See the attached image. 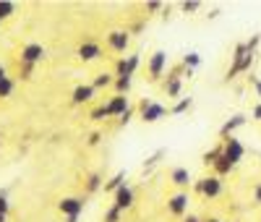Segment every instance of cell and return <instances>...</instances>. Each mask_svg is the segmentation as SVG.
Here are the masks:
<instances>
[{"mask_svg":"<svg viewBox=\"0 0 261 222\" xmlns=\"http://www.w3.org/2000/svg\"><path fill=\"white\" fill-rule=\"evenodd\" d=\"M253 60H256V53H248L246 42H238V44H235V53H232V65H230V71L225 73V81L230 84L238 73H248L251 65H253Z\"/></svg>","mask_w":261,"mask_h":222,"instance_id":"1","label":"cell"},{"mask_svg":"<svg viewBox=\"0 0 261 222\" xmlns=\"http://www.w3.org/2000/svg\"><path fill=\"white\" fill-rule=\"evenodd\" d=\"M193 191L201 193V196H206V199H217V196L222 193V178H217V175L199 178V181L193 183Z\"/></svg>","mask_w":261,"mask_h":222,"instance_id":"2","label":"cell"},{"mask_svg":"<svg viewBox=\"0 0 261 222\" xmlns=\"http://www.w3.org/2000/svg\"><path fill=\"white\" fill-rule=\"evenodd\" d=\"M139 110H141V120H144V123H157L160 118H165V115H167L165 105L151 102V100H141Z\"/></svg>","mask_w":261,"mask_h":222,"instance_id":"3","label":"cell"},{"mask_svg":"<svg viewBox=\"0 0 261 222\" xmlns=\"http://www.w3.org/2000/svg\"><path fill=\"white\" fill-rule=\"evenodd\" d=\"M21 65H34L45 58V47H42V44H37V42H29V44H24V47H21Z\"/></svg>","mask_w":261,"mask_h":222,"instance_id":"4","label":"cell"},{"mask_svg":"<svg viewBox=\"0 0 261 222\" xmlns=\"http://www.w3.org/2000/svg\"><path fill=\"white\" fill-rule=\"evenodd\" d=\"M107 44L115 50V53H125L128 44H130V32L128 29H115L107 34Z\"/></svg>","mask_w":261,"mask_h":222,"instance_id":"5","label":"cell"},{"mask_svg":"<svg viewBox=\"0 0 261 222\" xmlns=\"http://www.w3.org/2000/svg\"><path fill=\"white\" fill-rule=\"evenodd\" d=\"M222 149H225V157H227L232 165H238V162L243 160V154H246V146L238 141V139H232V136L222 141Z\"/></svg>","mask_w":261,"mask_h":222,"instance_id":"6","label":"cell"},{"mask_svg":"<svg viewBox=\"0 0 261 222\" xmlns=\"http://www.w3.org/2000/svg\"><path fill=\"white\" fill-rule=\"evenodd\" d=\"M139 63H141L139 55H123V58L118 60V65H115V76H130V79H134Z\"/></svg>","mask_w":261,"mask_h":222,"instance_id":"7","label":"cell"},{"mask_svg":"<svg viewBox=\"0 0 261 222\" xmlns=\"http://www.w3.org/2000/svg\"><path fill=\"white\" fill-rule=\"evenodd\" d=\"M165 65H167V53H165V50H157L154 55L149 58V79L157 81V79L165 73Z\"/></svg>","mask_w":261,"mask_h":222,"instance_id":"8","label":"cell"},{"mask_svg":"<svg viewBox=\"0 0 261 222\" xmlns=\"http://www.w3.org/2000/svg\"><path fill=\"white\" fill-rule=\"evenodd\" d=\"M128 97H123V94H115L110 102H105V110H107V118H120V115H125L128 113Z\"/></svg>","mask_w":261,"mask_h":222,"instance_id":"9","label":"cell"},{"mask_svg":"<svg viewBox=\"0 0 261 222\" xmlns=\"http://www.w3.org/2000/svg\"><path fill=\"white\" fill-rule=\"evenodd\" d=\"M84 199H79V196H68V199H63V202L58 204V209L65 214V217H79L81 212H84Z\"/></svg>","mask_w":261,"mask_h":222,"instance_id":"10","label":"cell"},{"mask_svg":"<svg viewBox=\"0 0 261 222\" xmlns=\"http://www.w3.org/2000/svg\"><path fill=\"white\" fill-rule=\"evenodd\" d=\"M113 196H115L113 207H118L120 212H125V209H130V207H134V188H130V186H123V188H118Z\"/></svg>","mask_w":261,"mask_h":222,"instance_id":"11","label":"cell"},{"mask_svg":"<svg viewBox=\"0 0 261 222\" xmlns=\"http://www.w3.org/2000/svg\"><path fill=\"white\" fill-rule=\"evenodd\" d=\"M94 94H97V89H94L92 84H81V86L73 89L71 102H73V105H86V102H92V100H94Z\"/></svg>","mask_w":261,"mask_h":222,"instance_id":"12","label":"cell"},{"mask_svg":"<svg viewBox=\"0 0 261 222\" xmlns=\"http://www.w3.org/2000/svg\"><path fill=\"white\" fill-rule=\"evenodd\" d=\"M167 209H170V214L183 217V214L188 212V193H175V196H170Z\"/></svg>","mask_w":261,"mask_h":222,"instance_id":"13","label":"cell"},{"mask_svg":"<svg viewBox=\"0 0 261 222\" xmlns=\"http://www.w3.org/2000/svg\"><path fill=\"white\" fill-rule=\"evenodd\" d=\"M243 126H246V115H243V113H238V115H232L230 120H225V123H222L220 136H222V139H230L232 133H235L238 128H243Z\"/></svg>","mask_w":261,"mask_h":222,"instance_id":"14","label":"cell"},{"mask_svg":"<svg viewBox=\"0 0 261 222\" xmlns=\"http://www.w3.org/2000/svg\"><path fill=\"white\" fill-rule=\"evenodd\" d=\"M79 58H81L84 63H92V60L102 58V47H99L97 42H84L81 47H79Z\"/></svg>","mask_w":261,"mask_h":222,"instance_id":"15","label":"cell"},{"mask_svg":"<svg viewBox=\"0 0 261 222\" xmlns=\"http://www.w3.org/2000/svg\"><path fill=\"white\" fill-rule=\"evenodd\" d=\"M170 181L175 183V186H191V172H188V167H175L170 172Z\"/></svg>","mask_w":261,"mask_h":222,"instance_id":"16","label":"cell"},{"mask_svg":"<svg viewBox=\"0 0 261 222\" xmlns=\"http://www.w3.org/2000/svg\"><path fill=\"white\" fill-rule=\"evenodd\" d=\"M125 186V172L120 170V172H115L110 181H105V193H115L118 188H123Z\"/></svg>","mask_w":261,"mask_h":222,"instance_id":"17","label":"cell"},{"mask_svg":"<svg viewBox=\"0 0 261 222\" xmlns=\"http://www.w3.org/2000/svg\"><path fill=\"white\" fill-rule=\"evenodd\" d=\"M232 167H235V165H232V162H230V160L225 157V154H222V157L214 162V175H217V178H222V175H230V172H232Z\"/></svg>","mask_w":261,"mask_h":222,"instance_id":"18","label":"cell"},{"mask_svg":"<svg viewBox=\"0 0 261 222\" xmlns=\"http://www.w3.org/2000/svg\"><path fill=\"white\" fill-rule=\"evenodd\" d=\"M222 154H225V149H222V146H214V149H209V152H204V154H201V162H204V165H212V167H214V162L220 160Z\"/></svg>","mask_w":261,"mask_h":222,"instance_id":"19","label":"cell"},{"mask_svg":"<svg viewBox=\"0 0 261 222\" xmlns=\"http://www.w3.org/2000/svg\"><path fill=\"white\" fill-rule=\"evenodd\" d=\"M94 89H107V86H115V76L113 73H99L97 79H94V84H92Z\"/></svg>","mask_w":261,"mask_h":222,"instance_id":"20","label":"cell"},{"mask_svg":"<svg viewBox=\"0 0 261 222\" xmlns=\"http://www.w3.org/2000/svg\"><path fill=\"white\" fill-rule=\"evenodd\" d=\"M115 92L123 97L130 92V76H115Z\"/></svg>","mask_w":261,"mask_h":222,"instance_id":"21","label":"cell"},{"mask_svg":"<svg viewBox=\"0 0 261 222\" xmlns=\"http://www.w3.org/2000/svg\"><path fill=\"white\" fill-rule=\"evenodd\" d=\"M13 89H16V81L8 76V79H3L0 81V100H6V97H11L13 94Z\"/></svg>","mask_w":261,"mask_h":222,"instance_id":"22","label":"cell"},{"mask_svg":"<svg viewBox=\"0 0 261 222\" xmlns=\"http://www.w3.org/2000/svg\"><path fill=\"white\" fill-rule=\"evenodd\" d=\"M99 188H102V175H99V172H92L89 178H86V191L94 193V191H99Z\"/></svg>","mask_w":261,"mask_h":222,"instance_id":"23","label":"cell"},{"mask_svg":"<svg viewBox=\"0 0 261 222\" xmlns=\"http://www.w3.org/2000/svg\"><path fill=\"white\" fill-rule=\"evenodd\" d=\"M191 105H193L191 97H180V100L175 102V107L170 110V113H172V115H180V113H186V110H191Z\"/></svg>","mask_w":261,"mask_h":222,"instance_id":"24","label":"cell"},{"mask_svg":"<svg viewBox=\"0 0 261 222\" xmlns=\"http://www.w3.org/2000/svg\"><path fill=\"white\" fill-rule=\"evenodd\" d=\"M183 65H186L188 71H193V68H199V65H201V55H199V53H188V55L183 58Z\"/></svg>","mask_w":261,"mask_h":222,"instance_id":"25","label":"cell"},{"mask_svg":"<svg viewBox=\"0 0 261 222\" xmlns=\"http://www.w3.org/2000/svg\"><path fill=\"white\" fill-rule=\"evenodd\" d=\"M165 154H167V149H157L154 154H151V157H146V160H144V170H151V167H154V165L165 157Z\"/></svg>","mask_w":261,"mask_h":222,"instance_id":"26","label":"cell"},{"mask_svg":"<svg viewBox=\"0 0 261 222\" xmlns=\"http://www.w3.org/2000/svg\"><path fill=\"white\" fill-rule=\"evenodd\" d=\"M16 13V6L11 3V0H0V18H8V16H13Z\"/></svg>","mask_w":261,"mask_h":222,"instance_id":"27","label":"cell"},{"mask_svg":"<svg viewBox=\"0 0 261 222\" xmlns=\"http://www.w3.org/2000/svg\"><path fill=\"white\" fill-rule=\"evenodd\" d=\"M120 214H123V212H120L118 207H110V209L105 212V222H120Z\"/></svg>","mask_w":261,"mask_h":222,"instance_id":"28","label":"cell"},{"mask_svg":"<svg viewBox=\"0 0 261 222\" xmlns=\"http://www.w3.org/2000/svg\"><path fill=\"white\" fill-rule=\"evenodd\" d=\"M180 8H183V13H196V11L201 8V3H199V0H186Z\"/></svg>","mask_w":261,"mask_h":222,"instance_id":"29","label":"cell"},{"mask_svg":"<svg viewBox=\"0 0 261 222\" xmlns=\"http://www.w3.org/2000/svg\"><path fill=\"white\" fill-rule=\"evenodd\" d=\"M11 204H8V191H0V214H8Z\"/></svg>","mask_w":261,"mask_h":222,"instance_id":"30","label":"cell"},{"mask_svg":"<svg viewBox=\"0 0 261 222\" xmlns=\"http://www.w3.org/2000/svg\"><path fill=\"white\" fill-rule=\"evenodd\" d=\"M89 118H92V120H105V118H107V110H105V105H99V107H94Z\"/></svg>","mask_w":261,"mask_h":222,"instance_id":"31","label":"cell"},{"mask_svg":"<svg viewBox=\"0 0 261 222\" xmlns=\"http://www.w3.org/2000/svg\"><path fill=\"white\" fill-rule=\"evenodd\" d=\"M261 44V34H253L248 42H246V47H248V53H256V47Z\"/></svg>","mask_w":261,"mask_h":222,"instance_id":"32","label":"cell"},{"mask_svg":"<svg viewBox=\"0 0 261 222\" xmlns=\"http://www.w3.org/2000/svg\"><path fill=\"white\" fill-rule=\"evenodd\" d=\"M146 11H149V13H157V11H162V3H160V0H149Z\"/></svg>","mask_w":261,"mask_h":222,"instance_id":"33","label":"cell"},{"mask_svg":"<svg viewBox=\"0 0 261 222\" xmlns=\"http://www.w3.org/2000/svg\"><path fill=\"white\" fill-rule=\"evenodd\" d=\"M130 118H134V107H128V113H125V115H120V126H128V123H130Z\"/></svg>","mask_w":261,"mask_h":222,"instance_id":"34","label":"cell"},{"mask_svg":"<svg viewBox=\"0 0 261 222\" xmlns=\"http://www.w3.org/2000/svg\"><path fill=\"white\" fill-rule=\"evenodd\" d=\"M99 141H102V133H97V131H94L92 136H89V146H97Z\"/></svg>","mask_w":261,"mask_h":222,"instance_id":"35","label":"cell"},{"mask_svg":"<svg viewBox=\"0 0 261 222\" xmlns=\"http://www.w3.org/2000/svg\"><path fill=\"white\" fill-rule=\"evenodd\" d=\"M248 79H251V84L256 86V94L261 97V79H256V76H248Z\"/></svg>","mask_w":261,"mask_h":222,"instance_id":"36","label":"cell"},{"mask_svg":"<svg viewBox=\"0 0 261 222\" xmlns=\"http://www.w3.org/2000/svg\"><path fill=\"white\" fill-rule=\"evenodd\" d=\"M251 118H253V120H261V102H258V105L253 107V113H251Z\"/></svg>","mask_w":261,"mask_h":222,"instance_id":"37","label":"cell"},{"mask_svg":"<svg viewBox=\"0 0 261 222\" xmlns=\"http://www.w3.org/2000/svg\"><path fill=\"white\" fill-rule=\"evenodd\" d=\"M253 202H256V204H261V183H258V186H256V191H253Z\"/></svg>","mask_w":261,"mask_h":222,"instance_id":"38","label":"cell"},{"mask_svg":"<svg viewBox=\"0 0 261 222\" xmlns=\"http://www.w3.org/2000/svg\"><path fill=\"white\" fill-rule=\"evenodd\" d=\"M183 222H204V219H199L196 214H188V217H183Z\"/></svg>","mask_w":261,"mask_h":222,"instance_id":"39","label":"cell"},{"mask_svg":"<svg viewBox=\"0 0 261 222\" xmlns=\"http://www.w3.org/2000/svg\"><path fill=\"white\" fill-rule=\"evenodd\" d=\"M141 29H144V21H136V24H134V29H130V32L136 34V32H141Z\"/></svg>","mask_w":261,"mask_h":222,"instance_id":"40","label":"cell"},{"mask_svg":"<svg viewBox=\"0 0 261 222\" xmlns=\"http://www.w3.org/2000/svg\"><path fill=\"white\" fill-rule=\"evenodd\" d=\"M8 79V71H6V65H0V81Z\"/></svg>","mask_w":261,"mask_h":222,"instance_id":"41","label":"cell"},{"mask_svg":"<svg viewBox=\"0 0 261 222\" xmlns=\"http://www.w3.org/2000/svg\"><path fill=\"white\" fill-rule=\"evenodd\" d=\"M204 222H225V219H217V217H209V219H204Z\"/></svg>","mask_w":261,"mask_h":222,"instance_id":"42","label":"cell"},{"mask_svg":"<svg viewBox=\"0 0 261 222\" xmlns=\"http://www.w3.org/2000/svg\"><path fill=\"white\" fill-rule=\"evenodd\" d=\"M65 222H79V217H65Z\"/></svg>","mask_w":261,"mask_h":222,"instance_id":"43","label":"cell"},{"mask_svg":"<svg viewBox=\"0 0 261 222\" xmlns=\"http://www.w3.org/2000/svg\"><path fill=\"white\" fill-rule=\"evenodd\" d=\"M0 222H8V214H0Z\"/></svg>","mask_w":261,"mask_h":222,"instance_id":"44","label":"cell"},{"mask_svg":"<svg viewBox=\"0 0 261 222\" xmlns=\"http://www.w3.org/2000/svg\"><path fill=\"white\" fill-rule=\"evenodd\" d=\"M0 24H3V18H0Z\"/></svg>","mask_w":261,"mask_h":222,"instance_id":"45","label":"cell"}]
</instances>
